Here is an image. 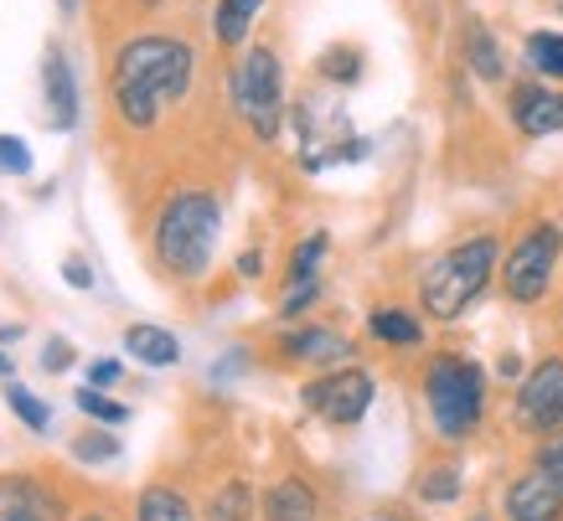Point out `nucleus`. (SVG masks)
Segmentation results:
<instances>
[{"label":"nucleus","instance_id":"39448f33","mask_svg":"<svg viewBox=\"0 0 563 521\" xmlns=\"http://www.w3.org/2000/svg\"><path fill=\"white\" fill-rule=\"evenodd\" d=\"M424 403L429 419L444 439H465L476 434L481 413H486V372L461 352H440L429 356L424 367Z\"/></svg>","mask_w":563,"mask_h":521},{"label":"nucleus","instance_id":"20e7f679","mask_svg":"<svg viewBox=\"0 0 563 521\" xmlns=\"http://www.w3.org/2000/svg\"><path fill=\"white\" fill-rule=\"evenodd\" d=\"M228 99H233V114L254 130V140H279L285 119H290V103H285V63L269 42H249L239 52V63L228 73Z\"/></svg>","mask_w":563,"mask_h":521},{"label":"nucleus","instance_id":"6e6552de","mask_svg":"<svg viewBox=\"0 0 563 521\" xmlns=\"http://www.w3.org/2000/svg\"><path fill=\"white\" fill-rule=\"evenodd\" d=\"M517 423L528 434H559L563 429V356H543L517 387Z\"/></svg>","mask_w":563,"mask_h":521},{"label":"nucleus","instance_id":"72a5a7b5","mask_svg":"<svg viewBox=\"0 0 563 521\" xmlns=\"http://www.w3.org/2000/svg\"><path fill=\"white\" fill-rule=\"evenodd\" d=\"M258 274H264V253L258 248L239 253V279H258Z\"/></svg>","mask_w":563,"mask_h":521},{"label":"nucleus","instance_id":"7ed1b4c3","mask_svg":"<svg viewBox=\"0 0 563 521\" xmlns=\"http://www.w3.org/2000/svg\"><path fill=\"white\" fill-rule=\"evenodd\" d=\"M501 269V237L496 233H471L461 243H450L444 253H434L419 274V304L429 320H461L471 304L486 295V285Z\"/></svg>","mask_w":563,"mask_h":521},{"label":"nucleus","instance_id":"c756f323","mask_svg":"<svg viewBox=\"0 0 563 521\" xmlns=\"http://www.w3.org/2000/svg\"><path fill=\"white\" fill-rule=\"evenodd\" d=\"M0 170H5V176H26V170H32V151H26V140L0 135Z\"/></svg>","mask_w":563,"mask_h":521},{"label":"nucleus","instance_id":"ddd939ff","mask_svg":"<svg viewBox=\"0 0 563 521\" xmlns=\"http://www.w3.org/2000/svg\"><path fill=\"white\" fill-rule=\"evenodd\" d=\"M42 103H47V124L52 130H78V84H73V68L63 47L47 52V63H42Z\"/></svg>","mask_w":563,"mask_h":521},{"label":"nucleus","instance_id":"dca6fc26","mask_svg":"<svg viewBox=\"0 0 563 521\" xmlns=\"http://www.w3.org/2000/svg\"><path fill=\"white\" fill-rule=\"evenodd\" d=\"M264 521H316V490L300 475H285L264 490Z\"/></svg>","mask_w":563,"mask_h":521},{"label":"nucleus","instance_id":"6ab92c4d","mask_svg":"<svg viewBox=\"0 0 563 521\" xmlns=\"http://www.w3.org/2000/svg\"><path fill=\"white\" fill-rule=\"evenodd\" d=\"M316 73H321V84H336V88H352L367 73V52L357 42H331V47L316 57Z\"/></svg>","mask_w":563,"mask_h":521},{"label":"nucleus","instance_id":"4468645a","mask_svg":"<svg viewBox=\"0 0 563 521\" xmlns=\"http://www.w3.org/2000/svg\"><path fill=\"white\" fill-rule=\"evenodd\" d=\"M465 68L476 73L481 84H507V52L492 36V26L476 16L465 21Z\"/></svg>","mask_w":563,"mask_h":521},{"label":"nucleus","instance_id":"4c0bfd02","mask_svg":"<svg viewBox=\"0 0 563 521\" xmlns=\"http://www.w3.org/2000/svg\"><path fill=\"white\" fill-rule=\"evenodd\" d=\"M553 11H559V16H563V0H553Z\"/></svg>","mask_w":563,"mask_h":521},{"label":"nucleus","instance_id":"bb28decb","mask_svg":"<svg viewBox=\"0 0 563 521\" xmlns=\"http://www.w3.org/2000/svg\"><path fill=\"white\" fill-rule=\"evenodd\" d=\"M316 300H321V274H316V279H285V300H279V320H300Z\"/></svg>","mask_w":563,"mask_h":521},{"label":"nucleus","instance_id":"4be33fe9","mask_svg":"<svg viewBox=\"0 0 563 521\" xmlns=\"http://www.w3.org/2000/svg\"><path fill=\"white\" fill-rule=\"evenodd\" d=\"M419 496H424L429 506H444L461 496V465H429L424 475H419Z\"/></svg>","mask_w":563,"mask_h":521},{"label":"nucleus","instance_id":"b1692460","mask_svg":"<svg viewBox=\"0 0 563 521\" xmlns=\"http://www.w3.org/2000/svg\"><path fill=\"white\" fill-rule=\"evenodd\" d=\"M325 248H331V233H321V228H316L310 237H300V248L290 253V279H316Z\"/></svg>","mask_w":563,"mask_h":521},{"label":"nucleus","instance_id":"1a4fd4ad","mask_svg":"<svg viewBox=\"0 0 563 521\" xmlns=\"http://www.w3.org/2000/svg\"><path fill=\"white\" fill-rule=\"evenodd\" d=\"M507 114H512V130L528 140L559 135L563 130V88L543 84V78H522V84L507 88Z\"/></svg>","mask_w":563,"mask_h":521},{"label":"nucleus","instance_id":"7c9ffc66","mask_svg":"<svg viewBox=\"0 0 563 521\" xmlns=\"http://www.w3.org/2000/svg\"><path fill=\"white\" fill-rule=\"evenodd\" d=\"M42 367H47V372H68L73 367V346H68V341L52 336L47 346H42Z\"/></svg>","mask_w":563,"mask_h":521},{"label":"nucleus","instance_id":"f257e3e1","mask_svg":"<svg viewBox=\"0 0 563 521\" xmlns=\"http://www.w3.org/2000/svg\"><path fill=\"white\" fill-rule=\"evenodd\" d=\"M191 78H197V52H191L187 36H166V32L130 36L114 52V63H109L114 114L130 130H155L172 103L187 99Z\"/></svg>","mask_w":563,"mask_h":521},{"label":"nucleus","instance_id":"473e14b6","mask_svg":"<svg viewBox=\"0 0 563 521\" xmlns=\"http://www.w3.org/2000/svg\"><path fill=\"white\" fill-rule=\"evenodd\" d=\"M63 279H68L73 289H93V269H88L84 258H68V264H63Z\"/></svg>","mask_w":563,"mask_h":521},{"label":"nucleus","instance_id":"f03ea898","mask_svg":"<svg viewBox=\"0 0 563 521\" xmlns=\"http://www.w3.org/2000/svg\"><path fill=\"white\" fill-rule=\"evenodd\" d=\"M218 233H222V202L202 186H187L161 202L155 212V228H151V248H155V264L191 285L212 269V253H218Z\"/></svg>","mask_w":563,"mask_h":521},{"label":"nucleus","instance_id":"f704fd0d","mask_svg":"<svg viewBox=\"0 0 563 521\" xmlns=\"http://www.w3.org/2000/svg\"><path fill=\"white\" fill-rule=\"evenodd\" d=\"M496 372H501V377H517V372H522V362H517V356H501V367H496Z\"/></svg>","mask_w":563,"mask_h":521},{"label":"nucleus","instance_id":"ea45409f","mask_svg":"<svg viewBox=\"0 0 563 521\" xmlns=\"http://www.w3.org/2000/svg\"><path fill=\"white\" fill-rule=\"evenodd\" d=\"M471 521H481V517H471Z\"/></svg>","mask_w":563,"mask_h":521},{"label":"nucleus","instance_id":"f3484780","mask_svg":"<svg viewBox=\"0 0 563 521\" xmlns=\"http://www.w3.org/2000/svg\"><path fill=\"white\" fill-rule=\"evenodd\" d=\"M124 352L145 362V367H176L181 362V341L166 331V325H151V320H140L124 331Z\"/></svg>","mask_w":563,"mask_h":521},{"label":"nucleus","instance_id":"f8f14e48","mask_svg":"<svg viewBox=\"0 0 563 521\" xmlns=\"http://www.w3.org/2000/svg\"><path fill=\"white\" fill-rule=\"evenodd\" d=\"M507 521H563V490L532 465L507 486Z\"/></svg>","mask_w":563,"mask_h":521},{"label":"nucleus","instance_id":"58836bf2","mask_svg":"<svg viewBox=\"0 0 563 521\" xmlns=\"http://www.w3.org/2000/svg\"><path fill=\"white\" fill-rule=\"evenodd\" d=\"M84 521H103V517H84Z\"/></svg>","mask_w":563,"mask_h":521},{"label":"nucleus","instance_id":"a19ab883","mask_svg":"<svg viewBox=\"0 0 563 521\" xmlns=\"http://www.w3.org/2000/svg\"><path fill=\"white\" fill-rule=\"evenodd\" d=\"M151 5H155V0H151Z\"/></svg>","mask_w":563,"mask_h":521},{"label":"nucleus","instance_id":"c85d7f7f","mask_svg":"<svg viewBox=\"0 0 563 521\" xmlns=\"http://www.w3.org/2000/svg\"><path fill=\"white\" fill-rule=\"evenodd\" d=\"M532 465L563 490V434H543V444H538V454H532Z\"/></svg>","mask_w":563,"mask_h":521},{"label":"nucleus","instance_id":"9d476101","mask_svg":"<svg viewBox=\"0 0 563 521\" xmlns=\"http://www.w3.org/2000/svg\"><path fill=\"white\" fill-rule=\"evenodd\" d=\"M279 356L285 362H300V367H346L352 356H357V346L342 336V331H331V325H300V331H290V336H279Z\"/></svg>","mask_w":563,"mask_h":521},{"label":"nucleus","instance_id":"cd10ccee","mask_svg":"<svg viewBox=\"0 0 563 521\" xmlns=\"http://www.w3.org/2000/svg\"><path fill=\"white\" fill-rule=\"evenodd\" d=\"M73 454L88 459V465H109V459H120V439L114 434H78L73 439Z\"/></svg>","mask_w":563,"mask_h":521},{"label":"nucleus","instance_id":"a211bd4d","mask_svg":"<svg viewBox=\"0 0 563 521\" xmlns=\"http://www.w3.org/2000/svg\"><path fill=\"white\" fill-rule=\"evenodd\" d=\"M367 331L383 346H419L424 341V320L413 315V310H398V304H377L373 315H367Z\"/></svg>","mask_w":563,"mask_h":521},{"label":"nucleus","instance_id":"c9c22d12","mask_svg":"<svg viewBox=\"0 0 563 521\" xmlns=\"http://www.w3.org/2000/svg\"><path fill=\"white\" fill-rule=\"evenodd\" d=\"M57 11H63V16H73V11H78V0H57Z\"/></svg>","mask_w":563,"mask_h":521},{"label":"nucleus","instance_id":"0eeeda50","mask_svg":"<svg viewBox=\"0 0 563 521\" xmlns=\"http://www.w3.org/2000/svg\"><path fill=\"white\" fill-rule=\"evenodd\" d=\"M373 377L362 367H331L321 372L316 383L300 387V403L310 413H321L325 423H336V429H352V423L367 419V408H373Z\"/></svg>","mask_w":563,"mask_h":521},{"label":"nucleus","instance_id":"2f4dec72","mask_svg":"<svg viewBox=\"0 0 563 521\" xmlns=\"http://www.w3.org/2000/svg\"><path fill=\"white\" fill-rule=\"evenodd\" d=\"M120 383V362L114 356H93L88 362V387H114Z\"/></svg>","mask_w":563,"mask_h":521},{"label":"nucleus","instance_id":"393cba45","mask_svg":"<svg viewBox=\"0 0 563 521\" xmlns=\"http://www.w3.org/2000/svg\"><path fill=\"white\" fill-rule=\"evenodd\" d=\"M212 521H254V490L243 480L222 486V496L212 501Z\"/></svg>","mask_w":563,"mask_h":521},{"label":"nucleus","instance_id":"e433bc0d","mask_svg":"<svg viewBox=\"0 0 563 521\" xmlns=\"http://www.w3.org/2000/svg\"><path fill=\"white\" fill-rule=\"evenodd\" d=\"M0 377H11V356L0 352Z\"/></svg>","mask_w":563,"mask_h":521},{"label":"nucleus","instance_id":"2eb2a0df","mask_svg":"<svg viewBox=\"0 0 563 521\" xmlns=\"http://www.w3.org/2000/svg\"><path fill=\"white\" fill-rule=\"evenodd\" d=\"M269 0H218L212 5V36H218V47L239 52L249 47V36H254V21Z\"/></svg>","mask_w":563,"mask_h":521},{"label":"nucleus","instance_id":"a878e982","mask_svg":"<svg viewBox=\"0 0 563 521\" xmlns=\"http://www.w3.org/2000/svg\"><path fill=\"white\" fill-rule=\"evenodd\" d=\"M73 403L84 408L88 419H99V423H124L130 419V408L124 403H114V398H109V392H103V387H78V398H73Z\"/></svg>","mask_w":563,"mask_h":521},{"label":"nucleus","instance_id":"5701e85b","mask_svg":"<svg viewBox=\"0 0 563 521\" xmlns=\"http://www.w3.org/2000/svg\"><path fill=\"white\" fill-rule=\"evenodd\" d=\"M5 403H11V413H16V419L26 423L32 434H47V423H52L47 403H36L32 392H26V387H21V383H11V377H5Z\"/></svg>","mask_w":563,"mask_h":521},{"label":"nucleus","instance_id":"9b49d317","mask_svg":"<svg viewBox=\"0 0 563 521\" xmlns=\"http://www.w3.org/2000/svg\"><path fill=\"white\" fill-rule=\"evenodd\" d=\"M0 521H63V501L32 475H0Z\"/></svg>","mask_w":563,"mask_h":521},{"label":"nucleus","instance_id":"412c9836","mask_svg":"<svg viewBox=\"0 0 563 521\" xmlns=\"http://www.w3.org/2000/svg\"><path fill=\"white\" fill-rule=\"evenodd\" d=\"M135 521H197V517H191V506L181 490L145 486L140 490V506H135Z\"/></svg>","mask_w":563,"mask_h":521},{"label":"nucleus","instance_id":"423d86ee","mask_svg":"<svg viewBox=\"0 0 563 521\" xmlns=\"http://www.w3.org/2000/svg\"><path fill=\"white\" fill-rule=\"evenodd\" d=\"M563 258V228L559 222H528L512 237V248L501 258V295L512 304H538L553 289Z\"/></svg>","mask_w":563,"mask_h":521},{"label":"nucleus","instance_id":"aec40b11","mask_svg":"<svg viewBox=\"0 0 563 521\" xmlns=\"http://www.w3.org/2000/svg\"><path fill=\"white\" fill-rule=\"evenodd\" d=\"M522 57H528L532 78H543V84H563V32H528Z\"/></svg>","mask_w":563,"mask_h":521}]
</instances>
